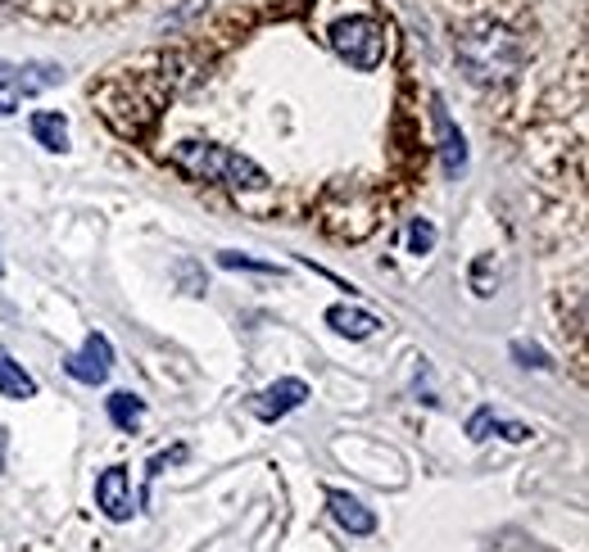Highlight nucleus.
I'll return each mask as SVG.
<instances>
[{
	"label": "nucleus",
	"mask_w": 589,
	"mask_h": 552,
	"mask_svg": "<svg viewBox=\"0 0 589 552\" xmlns=\"http://www.w3.org/2000/svg\"><path fill=\"white\" fill-rule=\"evenodd\" d=\"M168 164L186 177V181H223V186H245V190H264L268 172L249 164L245 155L227 150V146H200V141H181L173 146Z\"/></svg>",
	"instance_id": "obj_1"
},
{
	"label": "nucleus",
	"mask_w": 589,
	"mask_h": 552,
	"mask_svg": "<svg viewBox=\"0 0 589 552\" xmlns=\"http://www.w3.org/2000/svg\"><path fill=\"white\" fill-rule=\"evenodd\" d=\"M458 63L472 82H508L521 68V41L499 23H481L458 37Z\"/></svg>",
	"instance_id": "obj_2"
},
{
	"label": "nucleus",
	"mask_w": 589,
	"mask_h": 552,
	"mask_svg": "<svg viewBox=\"0 0 589 552\" xmlns=\"http://www.w3.org/2000/svg\"><path fill=\"white\" fill-rule=\"evenodd\" d=\"M332 50L350 68H359V73H372V68H381V59H385V28L367 14H350L332 28Z\"/></svg>",
	"instance_id": "obj_3"
},
{
	"label": "nucleus",
	"mask_w": 589,
	"mask_h": 552,
	"mask_svg": "<svg viewBox=\"0 0 589 552\" xmlns=\"http://www.w3.org/2000/svg\"><path fill=\"white\" fill-rule=\"evenodd\" d=\"M59 78V63H0V118H10L28 96L50 91Z\"/></svg>",
	"instance_id": "obj_4"
},
{
	"label": "nucleus",
	"mask_w": 589,
	"mask_h": 552,
	"mask_svg": "<svg viewBox=\"0 0 589 552\" xmlns=\"http://www.w3.org/2000/svg\"><path fill=\"white\" fill-rule=\"evenodd\" d=\"M63 372H69L78 385H105L109 372H114V344H109V335L91 331L82 349L63 358Z\"/></svg>",
	"instance_id": "obj_5"
},
{
	"label": "nucleus",
	"mask_w": 589,
	"mask_h": 552,
	"mask_svg": "<svg viewBox=\"0 0 589 552\" xmlns=\"http://www.w3.org/2000/svg\"><path fill=\"white\" fill-rule=\"evenodd\" d=\"M304 403H308V385L300 376H282L277 385H268L264 394L249 398V412H254L258 422H282V417H291V412L304 407Z\"/></svg>",
	"instance_id": "obj_6"
},
{
	"label": "nucleus",
	"mask_w": 589,
	"mask_h": 552,
	"mask_svg": "<svg viewBox=\"0 0 589 552\" xmlns=\"http://www.w3.org/2000/svg\"><path fill=\"white\" fill-rule=\"evenodd\" d=\"M96 507L109 516V521H132L137 507H132V490H127V471L122 466H109L100 480H96Z\"/></svg>",
	"instance_id": "obj_7"
},
{
	"label": "nucleus",
	"mask_w": 589,
	"mask_h": 552,
	"mask_svg": "<svg viewBox=\"0 0 589 552\" xmlns=\"http://www.w3.org/2000/svg\"><path fill=\"white\" fill-rule=\"evenodd\" d=\"M431 118H435V131H440V155H444V172L458 181L468 172V141H463V131L453 127L449 109L440 100H431Z\"/></svg>",
	"instance_id": "obj_8"
},
{
	"label": "nucleus",
	"mask_w": 589,
	"mask_h": 552,
	"mask_svg": "<svg viewBox=\"0 0 589 552\" xmlns=\"http://www.w3.org/2000/svg\"><path fill=\"white\" fill-rule=\"evenodd\" d=\"M326 507H332L336 525H341V530H350L354 539H367V534H376V516H372V507H363L354 494H345V490H332V494H326Z\"/></svg>",
	"instance_id": "obj_9"
},
{
	"label": "nucleus",
	"mask_w": 589,
	"mask_h": 552,
	"mask_svg": "<svg viewBox=\"0 0 589 552\" xmlns=\"http://www.w3.org/2000/svg\"><path fill=\"white\" fill-rule=\"evenodd\" d=\"M468 435H472L477 444H481V440H490V435H503V440H512V444H527V440H531V426L494 417V407H477L472 417H468Z\"/></svg>",
	"instance_id": "obj_10"
},
{
	"label": "nucleus",
	"mask_w": 589,
	"mask_h": 552,
	"mask_svg": "<svg viewBox=\"0 0 589 552\" xmlns=\"http://www.w3.org/2000/svg\"><path fill=\"white\" fill-rule=\"evenodd\" d=\"M28 127H32V136H37L41 150H50V155H63V150H69V118H63V114L41 109V114H32Z\"/></svg>",
	"instance_id": "obj_11"
},
{
	"label": "nucleus",
	"mask_w": 589,
	"mask_h": 552,
	"mask_svg": "<svg viewBox=\"0 0 589 552\" xmlns=\"http://www.w3.org/2000/svg\"><path fill=\"white\" fill-rule=\"evenodd\" d=\"M0 398H14V403L37 398V381L23 372V363H14L6 344H0Z\"/></svg>",
	"instance_id": "obj_12"
},
{
	"label": "nucleus",
	"mask_w": 589,
	"mask_h": 552,
	"mask_svg": "<svg viewBox=\"0 0 589 552\" xmlns=\"http://www.w3.org/2000/svg\"><path fill=\"white\" fill-rule=\"evenodd\" d=\"M326 326H332L336 335H350V339H367V335L381 331V317H372V313H363V308L336 304V308H326Z\"/></svg>",
	"instance_id": "obj_13"
},
{
	"label": "nucleus",
	"mask_w": 589,
	"mask_h": 552,
	"mask_svg": "<svg viewBox=\"0 0 589 552\" xmlns=\"http://www.w3.org/2000/svg\"><path fill=\"white\" fill-rule=\"evenodd\" d=\"M105 407H109V422H114L122 435H132V431L146 422V403H141L132 390H118V394H109V398H105Z\"/></svg>",
	"instance_id": "obj_14"
},
{
	"label": "nucleus",
	"mask_w": 589,
	"mask_h": 552,
	"mask_svg": "<svg viewBox=\"0 0 589 552\" xmlns=\"http://www.w3.org/2000/svg\"><path fill=\"white\" fill-rule=\"evenodd\" d=\"M218 263H223V267H232V272H264V276H282V267H277V263H264V258H249V254H236V249H227V254H218Z\"/></svg>",
	"instance_id": "obj_15"
},
{
	"label": "nucleus",
	"mask_w": 589,
	"mask_h": 552,
	"mask_svg": "<svg viewBox=\"0 0 589 552\" xmlns=\"http://www.w3.org/2000/svg\"><path fill=\"white\" fill-rule=\"evenodd\" d=\"M512 358H517L521 367H536V372H549V367H553V363H549V354L540 349V344H521V339L512 344Z\"/></svg>",
	"instance_id": "obj_16"
},
{
	"label": "nucleus",
	"mask_w": 589,
	"mask_h": 552,
	"mask_svg": "<svg viewBox=\"0 0 589 552\" xmlns=\"http://www.w3.org/2000/svg\"><path fill=\"white\" fill-rule=\"evenodd\" d=\"M431 245H435V227H431L426 218H413V227H409V249H413V254H431Z\"/></svg>",
	"instance_id": "obj_17"
},
{
	"label": "nucleus",
	"mask_w": 589,
	"mask_h": 552,
	"mask_svg": "<svg viewBox=\"0 0 589 552\" xmlns=\"http://www.w3.org/2000/svg\"><path fill=\"white\" fill-rule=\"evenodd\" d=\"M6 448H10V440H6V426H0V471H6Z\"/></svg>",
	"instance_id": "obj_18"
},
{
	"label": "nucleus",
	"mask_w": 589,
	"mask_h": 552,
	"mask_svg": "<svg viewBox=\"0 0 589 552\" xmlns=\"http://www.w3.org/2000/svg\"><path fill=\"white\" fill-rule=\"evenodd\" d=\"M0 276H6V267H0Z\"/></svg>",
	"instance_id": "obj_19"
}]
</instances>
